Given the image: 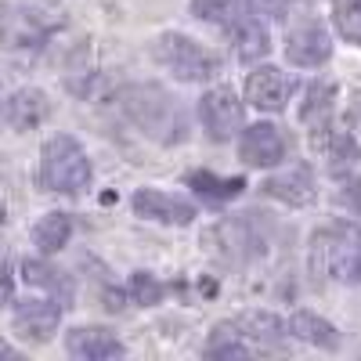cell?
<instances>
[{
	"mask_svg": "<svg viewBox=\"0 0 361 361\" xmlns=\"http://www.w3.org/2000/svg\"><path fill=\"white\" fill-rule=\"evenodd\" d=\"M116 109L130 123L163 148L180 145L188 137V112L166 87L159 83H127L116 90Z\"/></svg>",
	"mask_w": 361,
	"mask_h": 361,
	"instance_id": "obj_1",
	"label": "cell"
},
{
	"mask_svg": "<svg viewBox=\"0 0 361 361\" xmlns=\"http://www.w3.org/2000/svg\"><path fill=\"white\" fill-rule=\"evenodd\" d=\"M311 275L325 282L361 286V228L357 224H329L311 238Z\"/></svg>",
	"mask_w": 361,
	"mask_h": 361,
	"instance_id": "obj_2",
	"label": "cell"
},
{
	"mask_svg": "<svg viewBox=\"0 0 361 361\" xmlns=\"http://www.w3.org/2000/svg\"><path fill=\"white\" fill-rule=\"evenodd\" d=\"M90 177H94V166H90L83 145L73 134H54L44 141L40 148V188L54 192V195H80Z\"/></svg>",
	"mask_w": 361,
	"mask_h": 361,
	"instance_id": "obj_3",
	"label": "cell"
},
{
	"mask_svg": "<svg viewBox=\"0 0 361 361\" xmlns=\"http://www.w3.org/2000/svg\"><path fill=\"white\" fill-rule=\"evenodd\" d=\"M62 15L33 4H0V47L11 54H40L47 40L58 33Z\"/></svg>",
	"mask_w": 361,
	"mask_h": 361,
	"instance_id": "obj_4",
	"label": "cell"
},
{
	"mask_svg": "<svg viewBox=\"0 0 361 361\" xmlns=\"http://www.w3.org/2000/svg\"><path fill=\"white\" fill-rule=\"evenodd\" d=\"M156 62L180 83H206L221 73V54L202 47L199 40L185 37V33H163L152 44Z\"/></svg>",
	"mask_w": 361,
	"mask_h": 361,
	"instance_id": "obj_5",
	"label": "cell"
},
{
	"mask_svg": "<svg viewBox=\"0 0 361 361\" xmlns=\"http://www.w3.org/2000/svg\"><path fill=\"white\" fill-rule=\"evenodd\" d=\"M275 228L267 214H235L214 228V243L221 246V257L231 264H250L267 250V231Z\"/></svg>",
	"mask_w": 361,
	"mask_h": 361,
	"instance_id": "obj_6",
	"label": "cell"
},
{
	"mask_svg": "<svg viewBox=\"0 0 361 361\" xmlns=\"http://www.w3.org/2000/svg\"><path fill=\"white\" fill-rule=\"evenodd\" d=\"M243 116H246V109H243V102H238V94L231 87L206 90L202 102H199V119H202L206 134L214 141H231L243 130Z\"/></svg>",
	"mask_w": 361,
	"mask_h": 361,
	"instance_id": "obj_7",
	"label": "cell"
},
{
	"mask_svg": "<svg viewBox=\"0 0 361 361\" xmlns=\"http://www.w3.org/2000/svg\"><path fill=\"white\" fill-rule=\"evenodd\" d=\"M296 94V80L279 66H257L246 80V102L260 112H282Z\"/></svg>",
	"mask_w": 361,
	"mask_h": 361,
	"instance_id": "obj_8",
	"label": "cell"
},
{
	"mask_svg": "<svg viewBox=\"0 0 361 361\" xmlns=\"http://www.w3.org/2000/svg\"><path fill=\"white\" fill-rule=\"evenodd\" d=\"M286 58L300 69H318L333 58V37L322 22H300L286 33Z\"/></svg>",
	"mask_w": 361,
	"mask_h": 361,
	"instance_id": "obj_9",
	"label": "cell"
},
{
	"mask_svg": "<svg viewBox=\"0 0 361 361\" xmlns=\"http://www.w3.org/2000/svg\"><path fill=\"white\" fill-rule=\"evenodd\" d=\"M289 156V137L275 123H253L243 130L238 141V159L246 166H279Z\"/></svg>",
	"mask_w": 361,
	"mask_h": 361,
	"instance_id": "obj_10",
	"label": "cell"
},
{
	"mask_svg": "<svg viewBox=\"0 0 361 361\" xmlns=\"http://www.w3.org/2000/svg\"><path fill=\"white\" fill-rule=\"evenodd\" d=\"M134 214L145 217V221H156V224H173V228H188L195 217H199V209L188 202V199H177V195H166L159 188H137L134 199Z\"/></svg>",
	"mask_w": 361,
	"mask_h": 361,
	"instance_id": "obj_11",
	"label": "cell"
},
{
	"mask_svg": "<svg viewBox=\"0 0 361 361\" xmlns=\"http://www.w3.org/2000/svg\"><path fill=\"white\" fill-rule=\"evenodd\" d=\"M264 195L279 199L286 206H311L314 195H318V185H314V170L307 163H289L286 170L271 173L264 185H260Z\"/></svg>",
	"mask_w": 361,
	"mask_h": 361,
	"instance_id": "obj_12",
	"label": "cell"
},
{
	"mask_svg": "<svg viewBox=\"0 0 361 361\" xmlns=\"http://www.w3.org/2000/svg\"><path fill=\"white\" fill-rule=\"evenodd\" d=\"M58 322H62V307L54 300H22L15 307V333L25 340V343H47L54 333H58Z\"/></svg>",
	"mask_w": 361,
	"mask_h": 361,
	"instance_id": "obj_13",
	"label": "cell"
},
{
	"mask_svg": "<svg viewBox=\"0 0 361 361\" xmlns=\"http://www.w3.org/2000/svg\"><path fill=\"white\" fill-rule=\"evenodd\" d=\"M66 350L76 361H109V357H119L127 347L105 325H80L66 336Z\"/></svg>",
	"mask_w": 361,
	"mask_h": 361,
	"instance_id": "obj_14",
	"label": "cell"
},
{
	"mask_svg": "<svg viewBox=\"0 0 361 361\" xmlns=\"http://www.w3.org/2000/svg\"><path fill=\"white\" fill-rule=\"evenodd\" d=\"M235 329L246 336V343L257 350H282L286 340H289V329L282 318H275L271 311H243L238 318H231Z\"/></svg>",
	"mask_w": 361,
	"mask_h": 361,
	"instance_id": "obj_15",
	"label": "cell"
},
{
	"mask_svg": "<svg viewBox=\"0 0 361 361\" xmlns=\"http://www.w3.org/2000/svg\"><path fill=\"white\" fill-rule=\"evenodd\" d=\"M0 116H4V123L11 130H37L51 116V98L40 87H22V90H15V94H8Z\"/></svg>",
	"mask_w": 361,
	"mask_h": 361,
	"instance_id": "obj_16",
	"label": "cell"
},
{
	"mask_svg": "<svg viewBox=\"0 0 361 361\" xmlns=\"http://www.w3.org/2000/svg\"><path fill=\"white\" fill-rule=\"evenodd\" d=\"M333 102H336V87L329 80H314L307 87V98L300 105V123L311 130L314 145L329 134V127H333Z\"/></svg>",
	"mask_w": 361,
	"mask_h": 361,
	"instance_id": "obj_17",
	"label": "cell"
},
{
	"mask_svg": "<svg viewBox=\"0 0 361 361\" xmlns=\"http://www.w3.org/2000/svg\"><path fill=\"white\" fill-rule=\"evenodd\" d=\"M22 279L29 282V286H37V289H44L58 307H73V296H76V286H73V279L66 275V271H58L54 264H47V260H25L22 264Z\"/></svg>",
	"mask_w": 361,
	"mask_h": 361,
	"instance_id": "obj_18",
	"label": "cell"
},
{
	"mask_svg": "<svg viewBox=\"0 0 361 361\" xmlns=\"http://www.w3.org/2000/svg\"><path fill=\"white\" fill-rule=\"evenodd\" d=\"M286 329H289V336L304 340V343H311L318 350H340V343H343L340 329L329 322V318L314 314V311H293L289 322H286Z\"/></svg>",
	"mask_w": 361,
	"mask_h": 361,
	"instance_id": "obj_19",
	"label": "cell"
},
{
	"mask_svg": "<svg viewBox=\"0 0 361 361\" xmlns=\"http://www.w3.org/2000/svg\"><path fill=\"white\" fill-rule=\"evenodd\" d=\"M185 185L202 199V202H214V206H224L231 199H238L246 192V177H217L214 170H192L185 177Z\"/></svg>",
	"mask_w": 361,
	"mask_h": 361,
	"instance_id": "obj_20",
	"label": "cell"
},
{
	"mask_svg": "<svg viewBox=\"0 0 361 361\" xmlns=\"http://www.w3.org/2000/svg\"><path fill=\"white\" fill-rule=\"evenodd\" d=\"M228 37L235 40L238 62H250L253 66V62H260V58H267V51H271V33H267V25L257 15H246Z\"/></svg>",
	"mask_w": 361,
	"mask_h": 361,
	"instance_id": "obj_21",
	"label": "cell"
},
{
	"mask_svg": "<svg viewBox=\"0 0 361 361\" xmlns=\"http://www.w3.org/2000/svg\"><path fill=\"white\" fill-rule=\"evenodd\" d=\"M73 238V214H62V209H51L33 224V243L44 257H54L58 250H66Z\"/></svg>",
	"mask_w": 361,
	"mask_h": 361,
	"instance_id": "obj_22",
	"label": "cell"
},
{
	"mask_svg": "<svg viewBox=\"0 0 361 361\" xmlns=\"http://www.w3.org/2000/svg\"><path fill=\"white\" fill-rule=\"evenodd\" d=\"M192 15L199 22L221 25L224 33H231L246 15H253V4L250 0H192Z\"/></svg>",
	"mask_w": 361,
	"mask_h": 361,
	"instance_id": "obj_23",
	"label": "cell"
},
{
	"mask_svg": "<svg viewBox=\"0 0 361 361\" xmlns=\"http://www.w3.org/2000/svg\"><path fill=\"white\" fill-rule=\"evenodd\" d=\"M314 148H322V152L329 156V170H333L336 177H343L347 170H354L357 159H361V145H357V137L350 130H333V127H329V134Z\"/></svg>",
	"mask_w": 361,
	"mask_h": 361,
	"instance_id": "obj_24",
	"label": "cell"
},
{
	"mask_svg": "<svg viewBox=\"0 0 361 361\" xmlns=\"http://www.w3.org/2000/svg\"><path fill=\"white\" fill-rule=\"evenodd\" d=\"M206 354L209 357H250L253 347L235 329V322H217L214 333H209V340H206Z\"/></svg>",
	"mask_w": 361,
	"mask_h": 361,
	"instance_id": "obj_25",
	"label": "cell"
},
{
	"mask_svg": "<svg viewBox=\"0 0 361 361\" xmlns=\"http://www.w3.org/2000/svg\"><path fill=\"white\" fill-rule=\"evenodd\" d=\"M127 293H130L134 304H141V307H156V304H163V296L170 293V286L159 282L156 275H148V271H134L130 282H127Z\"/></svg>",
	"mask_w": 361,
	"mask_h": 361,
	"instance_id": "obj_26",
	"label": "cell"
},
{
	"mask_svg": "<svg viewBox=\"0 0 361 361\" xmlns=\"http://www.w3.org/2000/svg\"><path fill=\"white\" fill-rule=\"evenodd\" d=\"M333 18L340 33L361 47V0H333Z\"/></svg>",
	"mask_w": 361,
	"mask_h": 361,
	"instance_id": "obj_27",
	"label": "cell"
},
{
	"mask_svg": "<svg viewBox=\"0 0 361 361\" xmlns=\"http://www.w3.org/2000/svg\"><path fill=\"white\" fill-rule=\"evenodd\" d=\"M15 300V271H11V260L0 253V311Z\"/></svg>",
	"mask_w": 361,
	"mask_h": 361,
	"instance_id": "obj_28",
	"label": "cell"
},
{
	"mask_svg": "<svg viewBox=\"0 0 361 361\" xmlns=\"http://www.w3.org/2000/svg\"><path fill=\"white\" fill-rule=\"evenodd\" d=\"M253 8H267V11H286L293 4H300V0H250Z\"/></svg>",
	"mask_w": 361,
	"mask_h": 361,
	"instance_id": "obj_29",
	"label": "cell"
},
{
	"mask_svg": "<svg viewBox=\"0 0 361 361\" xmlns=\"http://www.w3.org/2000/svg\"><path fill=\"white\" fill-rule=\"evenodd\" d=\"M340 202H347V206L361 209V180H357V185H350V195H347V192H340Z\"/></svg>",
	"mask_w": 361,
	"mask_h": 361,
	"instance_id": "obj_30",
	"label": "cell"
},
{
	"mask_svg": "<svg viewBox=\"0 0 361 361\" xmlns=\"http://www.w3.org/2000/svg\"><path fill=\"white\" fill-rule=\"evenodd\" d=\"M0 357H18V350L8 347V343H0Z\"/></svg>",
	"mask_w": 361,
	"mask_h": 361,
	"instance_id": "obj_31",
	"label": "cell"
},
{
	"mask_svg": "<svg viewBox=\"0 0 361 361\" xmlns=\"http://www.w3.org/2000/svg\"><path fill=\"white\" fill-rule=\"evenodd\" d=\"M4 224H8V209H4V206H0V228H4Z\"/></svg>",
	"mask_w": 361,
	"mask_h": 361,
	"instance_id": "obj_32",
	"label": "cell"
}]
</instances>
